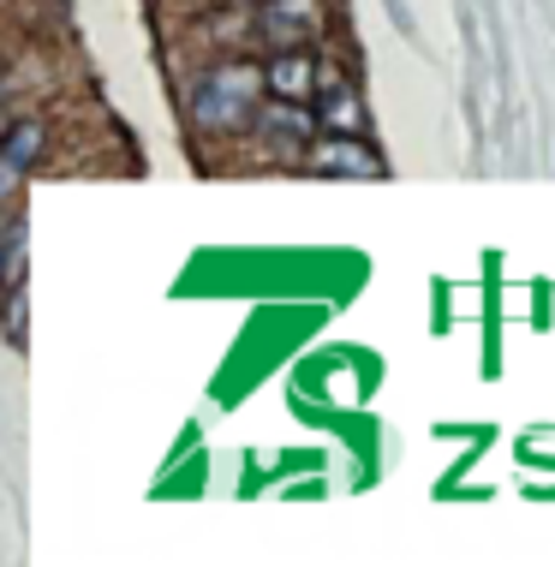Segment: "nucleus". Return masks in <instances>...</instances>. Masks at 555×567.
Listing matches in <instances>:
<instances>
[{
	"label": "nucleus",
	"mask_w": 555,
	"mask_h": 567,
	"mask_svg": "<svg viewBox=\"0 0 555 567\" xmlns=\"http://www.w3.org/2000/svg\"><path fill=\"white\" fill-rule=\"evenodd\" d=\"M264 109V72L251 60H222L192 90V120L204 132H245Z\"/></svg>",
	"instance_id": "nucleus-1"
},
{
	"label": "nucleus",
	"mask_w": 555,
	"mask_h": 567,
	"mask_svg": "<svg viewBox=\"0 0 555 567\" xmlns=\"http://www.w3.org/2000/svg\"><path fill=\"white\" fill-rule=\"evenodd\" d=\"M311 174H322V179H382L389 167H382L377 150L359 144L352 132H335L311 150Z\"/></svg>",
	"instance_id": "nucleus-2"
},
{
	"label": "nucleus",
	"mask_w": 555,
	"mask_h": 567,
	"mask_svg": "<svg viewBox=\"0 0 555 567\" xmlns=\"http://www.w3.org/2000/svg\"><path fill=\"white\" fill-rule=\"evenodd\" d=\"M317 66L322 60L305 49H275V60H264V96H275V102H311L317 96Z\"/></svg>",
	"instance_id": "nucleus-3"
},
{
	"label": "nucleus",
	"mask_w": 555,
	"mask_h": 567,
	"mask_svg": "<svg viewBox=\"0 0 555 567\" xmlns=\"http://www.w3.org/2000/svg\"><path fill=\"white\" fill-rule=\"evenodd\" d=\"M322 0H264V19H257V30H264L269 49H299V42H311L322 30Z\"/></svg>",
	"instance_id": "nucleus-4"
},
{
	"label": "nucleus",
	"mask_w": 555,
	"mask_h": 567,
	"mask_svg": "<svg viewBox=\"0 0 555 567\" xmlns=\"http://www.w3.org/2000/svg\"><path fill=\"white\" fill-rule=\"evenodd\" d=\"M311 102H317L311 114H317L329 132H364V102H359V90H347L341 79L329 84V96H311Z\"/></svg>",
	"instance_id": "nucleus-5"
},
{
	"label": "nucleus",
	"mask_w": 555,
	"mask_h": 567,
	"mask_svg": "<svg viewBox=\"0 0 555 567\" xmlns=\"http://www.w3.org/2000/svg\"><path fill=\"white\" fill-rule=\"evenodd\" d=\"M42 120H12V126H0V162L7 167H19V174H30L42 156Z\"/></svg>",
	"instance_id": "nucleus-6"
}]
</instances>
